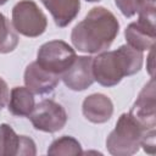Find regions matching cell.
Listing matches in <instances>:
<instances>
[{"mask_svg":"<svg viewBox=\"0 0 156 156\" xmlns=\"http://www.w3.org/2000/svg\"><path fill=\"white\" fill-rule=\"evenodd\" d=\"M119 32L116 16L102 6L93 7L84 20L74 26L71 33L73 46L85 54L106 51Z\"/></svg>","mask_w":156,"mask_h":156,"instance_id":"6da1fadb","label":"cell"},{"mask_svg":"<svg viewBox=\"0 0 156 156\" xmlns=\"http://www.w3.org/2000/svg\"><path fill=\"white\" fill-rule=\"evenodd\" d=\"M143 58V52L128 44L113 51L99 52L93 57L94 79L102 87H115L124 77L138 73L141 69Z\"/></svg>","mask_w":156,"mask_h":156,"instance_id":"7a4b0ae2","label":"cell"},{"mask_svg":"<svg viewBox=\"0 0 156 156\" xmlns=\"http://www.w3.org/2000/svg\"><path fill=\"white\" fill-rule=\"evenodd\" d=\"M145 129L128 113H122L115 129L106 139V147L111 155L130 156L139 151Z\"/></svg>","mask_w":156,"mask_h":156,"instance_id":"3957f363","label":"cell"},{"mask_svg":"<svg viewBox=\"0 0 156 156\" xmlns=\"http://www.w3.org/2000/svg\"><path fill=\"white\" fill-rule=\"evenodd\" d=\"M12 27L24 37L37 38L46 30L48 20L34 1L21 0L12 9Z\"/></svg>","mask_w":156,"mask_h":156,"instance_id":"277c9868","label":"cell"},{"mask_svg":"<svg viewBox=\"0 0 156 156\" xmlns=\"http://www.w3.org/2000/svg\"><path fill=\"white\" fill-rule=\"evenodd\" d=\"M77 55L74 49L62 40H51L43 44L37 54V62L45 69L61 76L67 71Z\"/></svg>","mask_w":156,"mask_h":156,"instance_id":"5b68a950","label":"cell"},{"mask_svg":"<svg viewBox=\"0 0 156 156\" xmlns=\"http://www.w3.org/2000/svg\"><path fill=\"white\" fill-rule=\"evenodd\" d=\"M28 117L37 130L45 133L58 132L67 123L65 107L51 99H45L38 102Z\"/></svg>","mask_w":156,"mask_h":156,"instance_id":"8992f818","label":"cell"},{"mask_svg":"<svg viewBox=\"0 0 156 156\" xmlns=\"http://www.w3.org/2000/svg\"><path fill=\"white\" fill-rule=\"evenodd\" d=\"M129 115L145 129H155L156 127V94L155 80L150 79L139 93L135 102L133 104Z\"/></svg>","mask_w":156,"mask_h":156,"instance_id":"52a82bcc","label":"cell"},{"mask_svg":"<svg viewBox=\"0 0 156 156\" xmlns=\"http://www.w3.org/2000/svg\"><path fill=\"white\" fill-rule=\"evenodd\" d=\"M65 85L74 91H82L88 89L94 82L93 74V57L78 56L71 65V67L61 74Z\"/></svg>","mask_w":156,"mask_h":156,"instance_id":"ba28073f","label":"cell"},{"mask_svg":"<svg viewBox=\"0 0 156 156\" xmlns=\"http://www.w3.org/2000/svg\"><path fill=\"white\" fill-rule=\"evenodd\" d=\"M61 76L43 68L37 61L30 62L24 71V84L33 93L44 95L51 93L58 84Z\"/></svg>","mask_w":156,"mask_h":156,"instance_id":"9c48e42d","label":"cell"},{"mask_svg":"<svg viewBox=\"0 0 156 156\" xmlns=\"http://www.w3.org/2000/svg\"><path fill=\"white\" fill-rule=\"evenodd\" d=\"M82 112L89 122L101 124L107 122L112 117L113 104L108 96L95 93L84 99L82 105Z\"/></svg>","mask_w":156,"mask_h":156,"instance_id":"30bf717a","label":"cell"},{"mask_svg":"<svg viewBox=\"0 0 156 156\" xmlns=\"http://www.w3.org/2000/svg\"><path fill=\"white\" fill-rule=\"evenodd\" d=\"M51 13L56 26L67 27L79 13V0H40Z\"/></svg>","mask_w":156,"mask_h":156,"instance_id":"8fae6325","label":"cell"},{"mask_svg":"<svg viewBox=\"0 0 156 156\" xmlns=\"http://www.w3.org/2000/svg\"><path fill=\"white\" fill-rule=\"evenodd\" d=\"M124 37L129 46L138 51H145L154 49L156 40V32L147 29L139 22L129 23L124 30Z\"/></svg>","mask_w":156,"mask_h":156,"instance_id":"7c38bea8","label":"cell"},{"mask_svg":"<svg viewBox=\"0 0 156 156\" xmlns=\"http://www.w3.org/2000/svg\"><path fill=\"white\" fill-rule=\"evenodd\" d=\"M7 106L13 116L28 117L35 106L34 95L27 87H15L10 93Z\"/></svg>","mask_w":156,"mask_h":156,"instance_id":"4fadbf2b","label":"cell"},{"mask_svg":"<svg viewBox=\"0 0 156 156\" xmlns=\"http://www.w3.org/2000/svg\"><path fill=\"white\" fill-rule=\"evenodd\" d=\"M21 135L6 123L0 124V156L20 155Z\"/></svg>","mask_w":156,"mask_h":156,"instance_id":"5bb4252c","label":"cell"},{"mask_svg":"<svg viewBox=\"0 0 156 156\" xmlns=\"http://www.w3.org/2000/svg\"><path fill=\"white\" fill-rule=\"evenodd\" d=\"M83 154L82 146L77 139L69 135H63L54 140L48 149V155H62V156H76Z\"/></svg>","mask_w":156,"mask_h":156,"instance_id":"9a60e30c","label":"cell"},{"mask_svg":"<svg viewBox=\"0 0 156 156\" xmlns=\"http://www.w3.org/2000/svg\"><path fill=\"white\" fill-rule=\"evenodd\" d=\"M18 35L10 21L0 12V54H9L16 49Z\"/></svg>","mask_w":156,"mask_h":156,"instance_id":"2e32d148","label":"cell"},{"mask_svg":"<svg viewBox=\"0 0 156 156\" xmlns=\"http://www.w3.org/2000/svg\"><path fill=\"white\" fill-rule=\"evenodd\" d=\"M139 13V20L138 22L146 27L150 30L156 32L155 29V20H156V6H143L138 11Z\"/></svg>","mask_w":156,"mask_h":156,"instance_id":"e0dca14e","label":"cell"},{"mask_svg":"<svg viewBox=\"0 0 156 156\" xmlns=\"http://www.w3.org/2000/svg\"><path fill=\"white\" fill-rule=\"evenodd\" d=\"M116 6L126 17L134 16L140 10V0H115Z\"/></svg>","mask_w":156,"mask_h":156,"instance_id":"ac0fdd59","label":"cell"},{"mask_svg":"<svg viewBox=\"0 0 156 156\" xmlns=\"http://www.w3.org/2000/svg\"><path fill=\"white\" fill-rule=\"evenodd\" d=\"M155 138H156V130L155 129H149L145 130L141 138V144L140 146H143L144 151L154 155L155 154V149H156V143H155Z\"/></svg>","mask_w":156,"mask_h":156,"instance_id":"d6986e66","label":"cell"},{"mask_svg":"<svg viewBox=\"0 0 156 156\" xmlns=\"http://www.w3.org/2000/svg\"><path fill=\"white\" fill-rule=\"evenodd\" d=\"M37 154V149H35V143L26 136V135H21V144H20V155L23 156H34Z\"/></svg>","mask_w":156,"mask_h":156,"instance_id":"ffe728a7","label":"cell"},{"mask_svg":"<svg viewBox=\"0 0 156 156\" xmlns=\"http://www.w3.org/2000/svg\"><path fill=\"white\" fill-rule=\"evenodd\" d=\"M9 98H10V93H9L7 83L2 78H0V111L7 105Z\"/></svg>","mask_w":156,"mask_h":156,"instance_id":"44dd1931","label":"cell"},{"mask_svg":"<svg viewBox=\"0 0 156 156\" xmlns=\"http://www.w3.org/2000/svg\"><path fill=\"white\" fill-rule=\"evenodd\" d=\"M140 4L143 6H156V0H140Z\"/></svg>","mask_w":156,"mask_h":156,"instance_id":"7402d4cb","label":"cell"},{"mask_svg":"<svg viewBox=\"0 0 156 156\" xmlns=\"http://www.w3.org/2000/svg\"><path fill=\"white\" fill-rule=\"evenodd\" d=\"M7 1H9V0H0V6H1V5H4V4H6Z\"/></svg>","mask_w":156,"mask_h":156,"instance_id":"603a6c76","label":"cell"},{"mask_svg":"<svg viewBox=\"0 0 156 156\" xmlns=\"http://www.w3.org/2000/svg\"><path fill=\"white\" fill-rule=\"evenodd\" d=\"M85 1H89V2H96V1H100V0H85Z\"/></svg>","mask_w":156,"mask_h":156,"instance_id":"cb8c5ba5","label":"cell"}]
</instances>
